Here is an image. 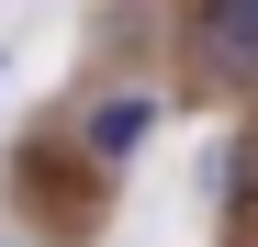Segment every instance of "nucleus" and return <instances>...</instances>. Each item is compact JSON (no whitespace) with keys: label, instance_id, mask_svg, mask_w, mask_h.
I'll return each mask as SVG.
<instances>
[{"label":"nucleus","instance_id":"2","mask_svg":"<svg viewBox=\"0 0 258 247\" xmlns=\"http://www.w3.org/2000/svg\"><path fill=\"white\" fill-rule=\"evenodd\" d=\"M157 112H168L157 90H101L90 112H79V135H68V146H79V169H90V180L135 169V157H146V135H157Z\"/></svg>","mask_w":258,"mask_h":247},{"label":"nucleus","instance_id":"1","mask_svg":"<svg viewBox=\"0 0 258 247\" xmlns=\"http://www.w3.org/2000/svg\"><path fill=\"white\" fill-rule=\"evenodd\" d=\"M180 45H191L202 90L258 101V0H191V12H180Z\"/></svg>","mask_w":258,"mask_h":247}]
</instances>
